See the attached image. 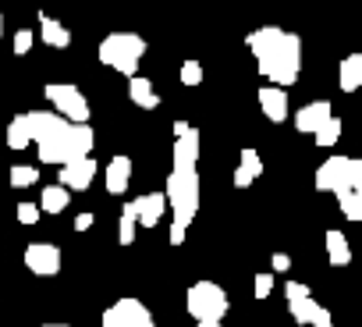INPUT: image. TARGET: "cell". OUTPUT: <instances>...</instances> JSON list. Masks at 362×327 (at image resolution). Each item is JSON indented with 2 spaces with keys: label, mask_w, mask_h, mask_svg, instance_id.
<instances>
[{
  "label": "cell",
  "mask_w": 362,
  "mask_h": 327,
  "mask_svg": "<svg viewBox=\"0 0 362 327\" xmlns=\"http://www.w3.org/2000/svg\"><path fill=\"white\" fill-rule=\"evenodd\" d=\"M337 86H341V93L362 89V54H348L337 64Z\"/></svg>",
  "instance_id": "19"
},
{
  "label": "cell",
  "mask_w": 362,
  "mask_h": 327,
  "mask_svg": "<svg viewBox=\"0 0 362 327\" xmlns=\"http://www.w3.org/2000/svg\"><path fill=\"white\" fill-rule=\"evenodd\" d=\"M185 231H189V228L170 224V231H167V242H170V246H181V242H185Z\"/></svg>",
  "instance_id": "34"
},
{
  "label": "cell",
  "mask_w": 362,
  "mask_h": 327,
  "mask_svg": "<svg viewBox=\"0 0 362 327\" xmlns=\"http://www.w3.org/2000/svg\"><path fill=\"white\" fill-rule=\"evenodd\" d=\"M25 125H29V139L36 142L43 164H61L64 168L71 160L93 156L96 135H93L89 125H71L54 110H29Z\"/></svg>",
  "instance_id": "1"
},
{
  "label": "cell",
  "mask_w": 362,
  "mask_h": 327,
  "mask_svg": "<svg viewBox=\"0 0 362 327\" xmlns=\"http://www.w3.org/2000/svg\"><path fill=\"white\" fill-rule=\"evenodd\" d=\"M96 171H100V164H96L93 156H86V160H71V164H64V168H61L57 185L68 189V193H86V189L93 185Z\"/></svg>",
  "instance_id": "10"
},
{
  "label": "cell",
  "mask_w": 362,
  "mask_h": 327,
  "mask_svg": "<svg viewBox=\"0 0 362 327\" xmlns=\"http://www.w3.org/2000/svg\"><path fill=\"white\" fill-rule=\"evenodd\" d=\"M245 47L252 50L259 75H267L277 89H288L298 82L302 71V40L295 33H284L277 25H263L245 36Z\"/></svg>",
  "instance_id": "2"
},
{
  "label": "cell",
  "mask_w": 362,
  "mask_h": 327,
  "mask_svg": "<svg viewBox=\"0 0 362 327\" xmlns=\"http://www.w3.org/2000/svg\"><path fill=\"white\" fill-rule=\"evenodd\" d=\"M8 182H11V189H29V185L40 182V168H33V164H15L8 171Z\"/></svg>",
  "instance_id": "25"
},
{
  "label": "cell",
  "mask_w": 362,
  "mask_h": 327,
  "mask_svg": "<svg viewBox=\"0 0 362 327\" xmlns=\"http://www.w3.org/2000/svg\"><path fill=\"white\" fill-rule=\"evenodd\" d=\"M135 210H139V224L142 228H156L163 221V214H167V200H163V193H146V196L135 200Z\"/></svg>",
  "instance_id": "15"
},
{
  "label": "cell",
  "mask_w": 362,
  "mask_h": 327,
  "mask_svg": "<svg viewBox=\"0 0 362 327\" xmlns=\"http://www.w3.org/2000/svg\"><path fill=\"white\" fill-rule=\"evenodd\" d=\"M199 327H224V323H199Z\"/></svg>",
  "instance_id": "37"
},
{
  "label": "cell",
  "mask_w": 362,
  "mask_h": 327,
  "mask_svg": "<svg viewBox=\"0 0 362 327\" xmlns=\"http://www.w3.org/2000/svg\"><path fill=\"white\" fill-rule=\"evenodd\" d=\"M337 189H344V193H355V196H362V156L348 160V175H344V182H341ZM337 189H334V193H337Z\"/></svg>",
  "instance_id": "27"
},
{
  "label": "cell",
  "mask_w": 362,
  "mask_h": 327,
  "mask_svg": "<svg viewBox=\"0 0 362 327\" xmlns=\"http://www.w3.org/2000/svg\"><path fill=\"white\" fill-rule=\"evenodd\" d=\"M163 200L170 203V214H174L170 224L189 228L199 214V171H170Z\"/></svg>",
  "instance_id": "4"
},
{
  "label": "cell",
  "mask_w": 362,
  "mask_h": 327,
  "mask_svg": "<svg viewBox=\"0 0 362 327\" xmlns=\"http://www.w3.org/2000/svg\"><path fill=\"white\" fill-rule=\"evenodd\" d=\"M189 128H192V125H189V121H174V139H177V135H185V132H189Z\"/></svg>",
  "instance_id": "36"
},
{
  "label": "cell",
  "mask_w": 362,
  "mask_h": 327,
  "mask_svg": "<svg viewBox=\"0 0 362 327\" xmlns=\"http://www.w3.org/2000/svg\"><path fill=\"white\" fill-rule=\"evenodd\" d=\"M25 146H33L29 125H25V114H15L8 125V149H25Z\"/></svg>",
  "instance_id": "24"
},
{
  "label": "cell",
  "mask_w": 362,
  "mask_h": 327,
  "mask_svg": "<svg viewBox=\"0 0 362 327\" xmlns=\"http://www.w3.org/2000/svg\"><path fill=\"white\" fill-rule=\"evenodd\" d=\"M0 33H4V15H0Z\"/></svg>",
  "instance_id": "39"
},
{
  "label": "cell",
  "mask_w": 362,
  "mask_h": 327,
  "mask_svg": "<svg viewBox=\"0 0 362 327\" xmlns=\"http://www.w3.org/2000/svg\"><path fill=\"white\" fill-rule=\"evenodd\" d=\"M323 242H327V260H330L334 267H348V263H351V246H348V239H344L337 228H330V231L323 235Z\"/></svg>",
  "instance_id": "21"
},
{
  "label": "cell",
  "mask_w": 362,
  "mask_h": 327,
  "mask_svg": "<svg viewBox=\"0 0 362 327\" xmlns=\"http://www.w3.org/2000/svg\"><path fill=\"white\" fill-rule=\"evenodd\" d=\"M334 196H337V207H341V214H344L348 221H362V196L344 193V189H337Z\"/></svg>",
  "instance_id": "26"
},
{
  "label": "cell",
  "mask_w": 362,
  "mask_h": 327,
  "mask_svg": "<svg viewBox=\"0 0 362 327\" xmlns=\"http://www.w3.org/2000/svg\"><path fill=\"white\" fill-rule=\"evenodd\" d=\"M135 228H139V210H135V200L121 207V221H117V242L121 246H132L135 242Z\"/></svg>",
  "instance_id": "23"
},
{
  "label": "cell",
  "mask_w": 362,
  "mask_h": 327,
  "mask_svg": "<svg viewBox=\"0 0 362 327\" xmlns=\"http://www.w3.org/2000/svg\"><path fill=\"white\" fill-rule=\"evenodd\" d=\"M142 54H146V40H142L139 33H110V36L100 43V50H96L100 64L121 71L124 79H135V75H139Z\"/></svg>",
  "instance_id": "3"
},
{
  "label": "cell",
  "mask_w": 362,
  "mask_h": 327,
  "mask_svg": "<svg viewBox=\"0 0 362 327\" xmlns=\"http://www.w3.org/2000/svg\"><path fill=\"white\" fill-rule=\"evenodd\" d=\"M348 160H351V156H327V160L320 164V168H316V189H320V193H334V189L344 182Z\"/></svg>",
  "instance_id": "13"
},
{
  "label": "cell",
  "mask_w": 362,
  "mask_h": 327,
  "mask_svg": "<svg viewBox=\"0 0 362 327\" xmlns=\"http://www.w3.org/2000/svg\"><path fill=\"white\" fill-rule=\"evenodd\" d=\"M263 175V160L256 149H242V160H238V168H235V189H249L256 178Z\"/></svg>",
  "instance_id": "17"
},
{
  "label": "cell",
  "mask_w": 362,
  "mask_h": 327,
  "mask_svg": "<svg viewBox=\"0 0 362 327\" xmlns=\"http://www.w3.org/2000/svg\"><path fill=\"white\" fill-rule=\"evenodd\" d=\"M270 267L284 274V270H291V256H288V253H274V260H270Z\"/></svg>",
  "instance_id": "33"
},
{
  "label": "cell",
  "mask_w": 362,
  "mask_h": 327,
  "mask_svg": "<svg viewBox=\"0 0 362 327\" xmlns=\"http://www.w3.org/2000/svg\"><path fill=\"white\" fill-rule=\"evenodd\" d=\"M252 292H256V299H267L270 292H274V274H256V281H252Z\"/></svg>",
  "instance_id": "30"
},
{
  "label": "cell",
  "mask_w": 362,
  "mask_h": 327,
  "mask_svg": "<svg viewBox=\"0 0 362 327\" xmlns=\"http://www.w3.org/2000/svg\"><path fill=\"white\" fill-rule=\"evenodd\" d=\"M259 107H263L267 121L281 125V121L288 117V93L277 89V86H263V89H259Z\"/></svg>",
  "instance_id": "16"
},
{
  "label": "cell",
  "mask_w": 362,
  "mask_h": 327,
  "mask_svg": "<svg viewBox=\"0 0 362 327\" xmlns=\"http://www.w3.org/2000/svg\"><path fill=\"white\" fill-rule=\"evenodd\" d=\"M93 221H96L93 214H78V217H75V231H89V228H93Z\"/></svg>",
  "instance_id": "35"
},
{
  "label": "cell",
  "mask_w": 362,
  "mask_h": 327,
  "mask_svg": "<svg viewBox=\"0 0 362 327\" xmlns=\"http://www.w3.org/2000/svg\"><path fill=\"white\" fill-rule=\"evenodd\" d=\"M68 200H71L68 189H61V185H47L36 207H40V214H61V210H68Z\"/></svg>",
  "instance_id": "22"
},
{
  "label": "cell",
  "mask_w": 362,
  "mask_h": 327,
  "mask_svg": "<svg viewBox=\"0 0 362 327\" xmlns=\"http://www.w3.org/2000/svg\"><path fill=\"white\" fill-rule=\"evenodd\" d=\"M103 178H107V193H110V196H121V193L128 189V182H132V160H128L124 153L110 156Z\"/></svg>",
  "instance_id": "14"
},
{
  "label": "cell",
  "mask_w": 362,
  "mask_h": 327,
  "mask_svg": "<svg viewBox=\"0 0 362 327\" xmlns=\"http://www.w3.org/2000/svg\"><path fill=\"white\" fill-rule=\"evenodd\" d=\"M330 117H334L330 100H313V103H305V107L295 114V128H298V132H305V135H316Z\"/></svg>",
  "instance_id": "12"
},
{
  "label": "cell",
  "mask_w": 362,
  "mask_h": 327,
  "mask_svg": "<svg viewBox=\"0 0 362 327\" xmlns=\"http://www.w3.org/2000/svg\"><path fill=\"white\" fill-rule=\"evenodd\" d=\"M313 139H316V146H320V149L334 146V142L341 139V117H330V121H327V125H323V128L313 135Z\"/></svg>",
  "instance_id": "28"
},
{
  "label": "cell",
  "mask_w": 362,
  "mask_h": 327,
  "mask_svg": "<svg viewBox=\"0 0 362 327\" xmlns=\"http://www.w3.org/2000/svg\"><path fill=\"white\" fill-rule=\"evenodd\" d=\"M47 100L54 103V114H61L64 121L71 125H89V100L82 96L78 86H68V82H50L47 89Z\"/></svg>",
  "instance_id": "7"
},
{
  "label": "cell",
  "mask_w": 362,
  "mask_h": 327,
  "mask_svg": "<svg viewBox=\"0 0 362 327\" xmlns=\"http://www.w3.org/2000/svg\"><path fill=\"white\" fill-rule=\"evenodd\" d=\"M11 50H15L18 57H22V54H29V50H33V33H29V29H18V33H15Z\"/></svg>",
  "instance_id": "31"
},
{
  "label": "cell",
  "mask_w": 362,
  "mask_h": 327,
  "mask_svg": "<svg viewBox=\"0 0 362 327\" xmlns=\"http://www.w3.org/2000/svg\"><path fill=\"white\" fill-rule=\"evenodd\" d=\"M100 323H103V327H156L149 306L139 302V299H117L114 306L103 309Z\"/></svg>",
  "instance_id": "8"
},
{
  "label": "cell",
  "mask_w": 362,
  "mask_h": 327,
  "mask_svg": "<svg viewBox=\"0 0 362 327\" xmlns=\"http://www.w3.org/2000/svg\"><path fill=\"white\" fill-rule=\"evenodd\" d=\"M128 96H132V103H135V107H142V110H156V107H160V96H156L153 82H149V79H142V75L128 79Z\"/></svg>",
  "instance_id": "20"
},
{
  "label": "cell",
  "mask_w": 362,
  "mask_h": 327,
  "mask_svg": "<svg viewBox=\"0 0 362 327\" xmlns=\"http://www.w3.org/2000/svg\"><path fill=\"white\" fill-rule=\"evenodd\" d=\"M199 149H203V142H199V128H189L185 135H177V139H174V149H170V156H174V171H196Z\"/></svg>",
  "instance_id": "11"
},
{
  "label": "cell",
  "mask_w": 362,
  "mask_h": 327,
  "mask_svg": "<svg viewBox=\"0 0 362 327\" xmlns=\"http://www.w3.org/2000/svg\"><path fill=\"white\" fill-rule=\"evenodd\" d=\"M15 214H18V221H22V224H36V221L43 217L36 203H18V210H15Z\"/></svg>",
  "instance_id": "32"
},
{
  "label": "cell",
  "mask_w": 362,
  "mask_h": 327,
  "mask_svg": "<svg viewBox=\"0 0 362 327\" xmlns=\"http://www.w3.org/2000/svg\"><path fill=\"white\" fill-rule=\"evenodd\" d=\"M40 40H43L47 47H54V50H68V47H71V33H68L54 15H43V11H40Z\"/></svg>",
  "instance_id": "18"
},
{
  "label": "cell",
  "mask_w": 362,
  "mask_h": 327,
  "mask_svg": "<svg viewBox=\"0 0 362 327\" xmlns=\"http://www.w3.org/2000/svg\"><path fill=\"white\" fill-rule=\"evenodd\" d=\"M61 249L54 242H33L25 246V267L36 274V277H57L61 274Z\"/></svg>",
  "instance_id": "9"
},
{
  "label": "cell",
  "mask_w": 362,
  "mask_h": 327,
  "mask_svg": "<svg viewBox=\"0 0 362 327\" xmlns=\"http://www.w3.org/2000/svg\"><path fill=\"white\" fill-rule=\"evenodd\" d=\"M284 295H288V313L295 316V323H302V327H334L330 309H323V306L313 299L309 285L288 281V285H284Z\"/></svg>",
  "instance_id": "6"
},
{
  "label": "cell",
  "mask_w": 362,
  "mask_h": 327,
  "mask_svg": "<svg viewBox=\"0 0 362 327\" xmlns=\"http://www.w3.org/2000/svg\"><path fill=\"white\" fill-rule=\"evenodd\" d=\"M185 309L196 323H224V316L231 309V299L217 281H196L185 292Z\"/></svg>",
  "instance_id": "5"
},
{
  "label": "cell",
  "mask_w": 362,
  "mask_h": 327,
  "mask_svg": "<svg viewBox=\"0 0 362 327\" xmlns=\"http://www.w3.org/2000/svg\"><path fill=\"white\" fill-rule=\"evenodd\" d=\"M43 327H68V323H43Z\"/></svg>",
  "instance_id": "38"
},
{
  "label": "cell",
  "mask_w": 362,
  "mask_h": 327,
  "mask_svg": "<svg viewBox=\"0 0 362 327\" xmlns=\"http://www.w3.org/2000/svg\"><path fill=\"white\" fill-rule=\"evenodd\" d=\"M177 79H181V86H199L203 82V64L199 61H185L181 71H177Z\"/></svg>",
  "instance_id": "29"
}]
</instances>
